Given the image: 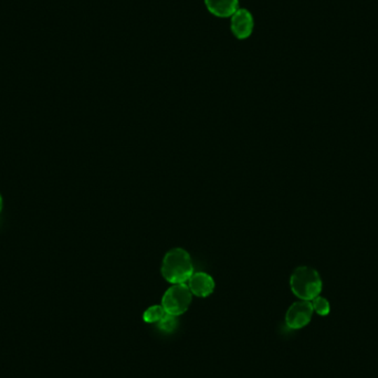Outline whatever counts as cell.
I'll return each mask as SVG.
<instances>
[{
	"label": "cell",
	"instance_id": "6da1fadb",
	"mask_svg": "<svg viewBox=\"0 0 378 378\" xmlns=\"http://www.w3.org/2000/svg\"><path fill=\"white\" fill-rule=\"evenodd\" d=\"M191 256L184 249L176 248L168 251L163 260V277L173 285L185 283L193 274Z\"/></svg>",
	"mask_w": 378,
	"mask_h": 378
},
{
	"label": "cell",
	"instance_id": "7a4b0ae2",
	"mask_svg": "<svg viewBox=\"0 0 378 378\" xmlns=\"http://www.w3.org/2000/svg\"><path fill=\"white\" fill-rule=\"evenodd\" d=\"M290 285L292 292L304 301L313 300L314 297H318L322 290L320 274L309 266L295 269L290 279Z\"/></svg>",
	"mask_w": 378,
	"mask_h": 378
},
{
	"label": "cell",
	"instance_id": "3957f363",
	"mask_svg": "<svg viewBox=\"0 0 378 378\" xmlns=\"http://www.w3.org/2000/svg\"><path fill=\"white\" fill-rule=\"evenodd\" d=\"M191 302V292L185 283L174 285L163 295L162 306L165 312L178 316L185 313Z\"/></svg>",
	"mask_w": 378,
	"mask_h": 378
},
{
	"label": "cell",
	"instance_id": "277c9868",
	"mask_svg": "<svg viewBox=\"0 0 378 378\" xmlns=\"http://www.w3.org/2000/svg\"><path fill=\"white\" fill-rule=\"evenodd\" d=\"M313 306L310 301H300L293 303L285 314V323L290 329H302L310 323L313 314Z\"/></svg>",
	"mask_w": 378,
	"mask_h": 378
},
{
	"label": "cell",
	"instance_id": "5b68a950",
	"mask_svg": "<svg viewBox=\"0 0 378 378\" xmlns=\"http://www.w3.org/2000/svg\"><path fill=\"white\" fill-rule=\"evenodd\" d=\"M231 32L238 39H247L252 34L255 21L252 15L247 9H238L231 16Z\"/></svg>",
	"mask_w": 378,
	"mask_h": 378
},
{
	"label": "cell",
	"instance_id": "8992f818",
	"mask_svg": "<svg viewBox=\"0 0 378 378\" xmlns=\"http://www.w3.org/2000/svg\"><path fill=\"white\" fill-rule=\"evenodd\" d=\"M187 282L191 295L196 297H206L214 292L215 282L209 274L203 272L193 274Z\"/></svg>",
	"mask_w": 378,
	"mask_h": 378
},
{
	"label": "cell",
	"instance_id": "52a82bcc",
	"mask_svg": "<svg viewBox=\"0 0 378 378\" xmlns=\"http://www.w3.org/2000/svg\"><path fill=\"white\" fill-rule=\"evenodd\" d=\"M205 5L214 16L227 18L239 9V0H205Z\"/></svg>",
	"mask_w": 378,
	"mask_h": 378
},
{
	"label": "cell",
	"instance_id": "ba28073f",
	"mask_svg": "<svg viewBox=\"0 0 378 378\" xmlns=\"http://www.w3.org/2000/svg\"><path fill=\"white\" fill-rule=\"evenodd\" d=\"M165 314L166 312L162 305H153L144 312L143 320L147 323H158Z\"/></svg>",
	"mask_w": 378,
	"mask_h": 378
},
{
	"label": "cell",
	"instance_id": "9c48e42d",
	"mask_svg": "<svg viewBox=\"0 0 378 378\" xmlns=\"http://www.w3.org/2000/svg\"><path fill=\"white\" fill-rule=\"evenodd\" d=\"M177 324L178 321L175 316L166 313L163 316L162 320L158 322V328L159 330H162L163 332L170 333V332L175 331L176 328H177Z\"/></svg>",
	"mask_w": 378,
	"mask_h": 378
},
{
	"label": "cell",
	"instance_id": "30bf717a",
	"mask_svg": "<svg viewBox=\"0 0 378 378\" xmlns=\"http://www.w3.org/2000/svg\"><path fill=\"white\" fill-rule=\"evenodd\" d=\"M312 306L316 313L320 316H328L330 313V303L329 301L324 297H316L312 300Z\"/></svg>",
	"mask_w": 378,
	"mask_h": 378
},
{
	"label": "cell",
	"instance_id": "8fae6325",
	"mask_svg": "<svg viewBox=\"0 0 378 378\" xmlns=\"http://www.w3.org/2000/svg\"><path fill=\"white\" fill-rule=\"evenodd\" d=\"M3 207H4L3 197H1V194H0V212H1V210H3Z\"/></svg>",
	"mask_w": 378,
	"mask_h": 378
}]
</instances>
